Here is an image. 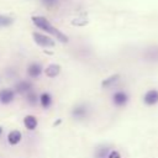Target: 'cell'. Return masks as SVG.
Segmentation results:
<instances>
[{
	"label": "cell",
	"instance_id": "15",
	"mask_svg": "<svg viewBox=\"0 0 158 158\" xmlns=\"http://www.w3.org/2000/svg\"><path fill=\"white\" fill-rule=\"evenodd\" d=\"M109 153H110L109 148L101 147V148H99V149L96 151V158H107Z\"/></svg>",
	"mask_w": 158,
	"mask_h": 158
},
{
	"label": "cell",
	"instance_id": "3",
	"mask_svg": "<svg viewBox=\"0 0 158 158\" xmlns=\"http://www.w3.org/2000/svg\"><path fill=\"white\" fill-rule=\"evenodd\" d=\"M128 95L123 90H117L112 94V104L117 107H122L128 102Z\"/></svg>",
	"mask_w": 158,
	"mask_h": 158
},
{
	"label": "cell",
	"instance_id": "6",
	"mask_svg": "<svg viewBox=\"0 0 158 158\" xmlns=\"http://www.w3.org/2000/svg\"><path fill=\"white\" fill-rule=\"evenodd\" d=\"M15 90L20 94H28L32 91V84L27 80H20L15 84Z\"/></svg>",
	"mask_w": 158,
	"mask_h": 158
},
{
	"label": "cell",
	"instance_id": "8",
	"mask_svg": "<svg viewBox=\"0 0 158 158\" xmlns=\"http://www.w3.org/2000/svg\"><path fill=\"white\" fill-rule=\"evenodd\" d=\"M42 73V65L38 63H31L27 67V75L31 78H38Z\"/></svg>",
	"mask_w": 158,
	"mask_h": 158
},
{
	"label": "cell",
	"instance_id": "5",
	"mask_svg": "<svg viewBox=\"0 0 158 158\" xmlns=\"http://www.w3.org/2000/svg\"><path fill=\"white\" fill-rule=\"evenodd\" d=\"M15 99V91L12 89H2L0 90V102L4 105H7L10 102H12Z\"/></svg>",
	"mask_w": 158,
	"mask_h": 158
},
{
	"label": "cell",
	"instance_id": "14",
	"mask_svg": "<svg viewBox=\"0 0 158 158\" xmlns=\"http://www.w3.org/2000/svg\"><path fill=\"white\" fill-rule=\"evenodd\" d=\"M12 22H14V20H12L11 17L0 14V27H7V26H10Z\"/></svg>",
	"mask_w": 158,
	"mask_h": 158
},
{
	"label": "cell",
	"instance_id": "7",
	"mask_svg": "<svg viewBox=\"0 0 158 158\" xmlns=\"http://www.w3.org/2000/svg\"><path fill=\"white\" fill-rule=\"evenodd\" d=\"M86 115H88V107L85 105H78L72 110V116L77 120H81L86 117Z\"/></svg>",
	"mask_w": 158,
	"mask_h": 158
},
{
	"label": "cell",
	"instance_id": "19",
	"mask_svg": "<svg viewBox=\"0 0 158 158\" xmlns=\"http://www.w3.org/2000/svg\"><path fill=\"white\" fill-rule=\"evenodd\" d=\"M1 132H2V127L0 126V135H1Z\"/></svg>",
	"mask_w": 158,
	"mask_h": 158
},
{
	"label": "cell",
	"instance_id": "11",
	"mask_svg": "<svg viewBox=\"0 0 158 158\" xmlns=\"http://www.w3.org/2000/svg\"><path fill=\"white\" fill-rule=\"evenodd\" d=\"M44 73H46V75L48 78H56L60 73V65H58V64H49L44 69Z\"/></svg>",
	"mask_w": 158,
	"mask_h": 158
},
{
	"label": "cell",
	"instance_id": "1",
	"mask_svg": "<svg viewBox=\"0 0 158 158\" xmlns=\"http://www.w3.org/2000/svg\"><path fill=\"white\" fill-rule=\"evenodd\" d=\"M32 22H33V25L36 27H38L40 30H43L44 32H47L49 35H53L60 42H63V43H67L68 42V37L62 31H59L58 28H56L46 17H43V16H33L32 17Z\"/></svg>",
	"mask_w": 158,
	"mask_h": 158
},
{
	"label": "cell",
	"instance_id": "12",
	"mask_svg": "<svg viewBox=\"0 0 158 158\" xmlns=\"http://www.w3.org/2000/svg\"><path fill=\"white\" fill-rule=\"evenodd\" d=\"M38 101H40V104L43 109H48L52 105V96H51L49 93H42L38 96Z\"/></svg>",
	"mask_w": 158,
	"mask_h": 158
},
{
	"label": "cell",
	"instance_id": "10",
	"mask_svg": "<svg viewBox=\"0 0 158 158\" xmlns=\"http://www.w3.org/2000/svg\"><path fill=\"white\" fill-rule=\"evenodd\" d=\"M21 139H22V135H21V132L17 131V130H14V131H11V132L7 135V142H9L11 146H16L17 143L21 142Z\"/></svg>",
	"mask_w": 158,
	"mask_h": 158
},
{
	"label": "cell",
	"instance_id": "2",
	"mask_svg": "<svg viewBox=\"0 0 158 158\" xmlns=\"http://www.w3.org/2000/svg\"><path fill=\"white\" fill-rule=\"evenodd\" d=\"M32 37H33V41L38 46H41V47H54L56 46V42L49 36L38 33V32H33L32 33Z\"/></svg>",
	"mask_w": 158,
	"mask_h": 158
},
{
	"label": "cell",
	"instance_id": "18",
	"mask_svg": "<svg viewBox=\"0 0 158 158\" xmlns=\"http://www.w3.org/2000/svg\"><path fill=\"white\" fill-rule=\"evenodd\" d=\"M107 158H121V153L118 151H116V149H112V151H110Z\"/></svg>",
	"mask_w": 158,
	"mask_h": 158
},
{
	"label": "cell",
	"instance_id": "13",
	"mask_svg": "<svg viewBox=\"0 0 158 158\" xmlns=\"http://www.w3.org/2000/svg\"><path fill=\"white\" fill-rule=\"evenodd\" d=\"M120 79V75L118 74H114V75H110V77H107L106 79H104L102 81H101V86L102 88H107V86H111L112 84H115L117 80Z\"/></svg>",
	"mask_w": 158,
	"mask_h": 158
},
{
	"label": "cell",
	"instance_id": "17",
	"mask_svg": "<svg viewBox=\"0 0 158 158\" xmlns=\"http://www.w3.org/2000/svg\"><path fill=\"white\" fill-rule=\"evenodd\" d=\"M41 1H42V4H43L46 7H53V6H56L57 2H58V0H41Z\"/></svg>",
	"mask_w": 158,
	"mask_h": 158
},
{
	"label": "cell",
	"instance_id": "4",
	"mask_svg": "<svg viewBox=\"0 0 158 158\" xmlns=\"http://www.w3.org/2000/svg\"><path fill=\"white\" fill-rule=\"evenodd\" d=\"M143 102L148 106H153L158 102V90L157 89H149L143 95Z\"/></svg>",
	"mask_w": 158,
	"mask_h": 158
},
{
	"label": "cell",
	"instance_id": "16",
	"mask_svg": "<svg viewBox=\"0 0 158 158\" xmlns=\"http://www.w3.org/2000/svg\"><path fill=\"white\" fill-rule=\"evenodd\" d=\"M27 101H28L30 104H35L36 101H38V98H37V95H36L35 91H30V93L27 94Z\"/></svg>",
	"mask_w": 158,
	"mask_h": 158
},
{
	"label": "cell",
	"instance_id": "9",
	"mask_svg": "<svg viewBox=\"0 0 158 158\" xmlns=\"http://www.w3.org/2000/svg\"><path fill=\"white\" fill-rule=\"evenodd\" d=\"M37 123H38V122H37V118H36V116H33V115H26L25 118H23V126H25L27 130H30V131L36 130Z\"/></svg>",
	"mask_w": 158,
	"mask_h": 158
}]
</instances>
